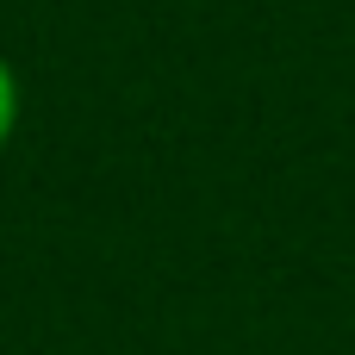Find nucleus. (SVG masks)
Here are the masks:
<instances>
[{"mask_svg":"<svg viewBox=\"0 0 355 355\" xmlns=\"http://www.w3.org/2000/svg\"><path fill=\"white\" fill-rule=\"evenodd\" d=\"M19 119H25V87H19V69H12V62H6V50H0V150L12 144Z\"/></svg>","mask_w":355,"mask_h":355,"instance_id":"obj_1","label":"nucleus"}]
</instances>
